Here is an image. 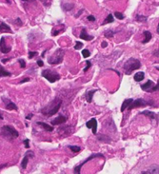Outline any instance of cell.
Returning <instances> with one entry per match:
<instances>
[{
    "label": "cell",
    "mask_w": 159,
    "mask_h": 174,
    "mask_svg": "<svg viewBox=\"0 0 159 174\" xmlns=\"http://www.w3.org/2000/svg\"><path fill=\"white\" fill-rule=\"evenodd\" d=\"M144 77H145V73L142 72H140L135 73L133 78H134V80H135L136 82H140V81H142V80L144 79Z\"/></svg>",
    "instance_id": "cell-17"
},
{
    "label": "cell",
    "mask_w": 159,
    "mask_h": 174,
    "mask_svg": "<svg viewBox=\"0 0 159 174\" xmlns=\"http://www.w3.org/2000/svg\"><path fill=\"white\" fill-rule=\"evenodd\" d=\"M107 45H108V44H107V42H103V43H102V47H103V48H106V47H107Z\"/></svg>",
    "instance_id": "cell-43"
},
{
    "label": "cell",
    "mask_w": 159,
    "mask_h": 174,
    "mask_svg": "<svg viewBox=\"0 0 159 174\" xmlns=\"http://www.w3.org/2000/svg\"><path fill=\"white\" fill-rule=\"evenodd\" d=\"M141 67V62L135 58H130L127 60L124 64V70L126 74H131L133 71L140 69Z\"/></svg>",
    "instance_id": "cell-2"
},
{
    "label": "cell",
    "mask_w": 159,
    "mask_h": 174,
    "mask_svg": "<svg viewBox=\"0 0 159 174\" xmlns=\"http://www.w3.org/2000/svg\"><path fill=\"white\" fill-rule=\"evenodd\" d=\"M63 8L65 9V11H70V10H72L74 8V4H65L63 6Z\"/></svg>",
    "instance_id": "cell-28"
},
{
    "label": "cell",
    "mask_w": 159,
    "mask_h": 174,
    "mask_svg": "<svg viewBox=\"0 0 159 174\" xmlns=\"http://www.w3.org/2000/svg\"><path fill=\"white\" fill-rule=\"evenodd\" d=\"M144 36H145V38L143 39V41H142V43H144V44H145V43H148L149 41L152 39V34H151L150 32H148V31L144 32Z\"/></svg>",
    "instance_id": "cell-21"
},
{
    "label": "cell",
    "mask_w": 159,
    "mask_h": 174,
    "mask_svg": "<svg viewBox=\"0 0 159 174\" xmlns=\"http://www.w3.org/2000/svg\"><path fill=\"white\" fill-rule=\"evenodd\" d=\"M35 55H37V52H29V58H34V56H35Z\"/></svg>",
    "instance_id": "cell-33"
},
{
    "label": "cell",
    "mask_w": 159,
    "mask_h": 174,
    "mask_svg": "<svg viewBox=\"0 0 159 174\" xmlns=\"http://www.w3.org/2000/svg\"><path fill=\"white\" fill-rule=\"evenodd\" d=\"M8 60H10V59H2V62H3V63H6Z\"/></svg>",
    "instance_id": "cell-45"
},
{
    "label": "cell",
    "mask_w": 159,
    "mask_h": 174,
    "mask_svg": "<svg viewBox=\"0 0 159 174\" xmlns=\"http://www.w3.org/2000/svg\"><path fill=\"white\" fill-rule=\"evenodd\" d=\"M83 47V44L81 42H76L75 46H74V50H80Z\"/></svg>",
    "instance_id": "cell-31"
},
{
    "label": "cell",
    "mask_w": 159,
    "mask_h": 174,
    "mask_svg": "<svg viewBox=\"0 0 159 174\" xmlns=\"http://www.w3.org/2000/svg\"><path fill=\"white\" fill-rule=\"evenodd\" d=\"M34 152H33V151H31V150L27 151V152H26V154H25V157H24V159H23V161H22V163H21V168L25 169V168H27V165H28L29 159L34 158Z\"/></svg>",
    "instance_id": "cell-8"
},
{
    "label": "cell",
    "mask_w": 159,
    "mask_h": 174,
    "mask_svg": "<svg viewBox=\"0 0 159 174\" xmlns=\"http://www.w3.org/2000/svg\"><path fill=\"white\" fill-rule=\"evenodd\" d=\"M66 121H67V118L65 117V116L60 115V116H58V117H57L56 119H54V120L52 121V125H54V126L61 125V124H64Z\"/></svg>",
    "instance_id": "cell-13"
},
{
    "label": "cell",
    "mask_w": 159,
    "mask_h": 174,
    "mask_svg": "<svg viewBox=\"0 0 159 174\" xmlns=\"http://www.w3.org/2000/svg\"><path fill=\"white\" fill-rule=\"evenodd\" d=\"M147 19H148V18H147L146 16H142V15H137V16H136V20H137V21L146 22Z\"/></svg>",
    "instance_id": "cell-24"
},
{
    "label": "cell",
    "mask_w": 159,
    "mask_h": 174,
    "mask_svg": "<svg viewBox=\"0 0 159 174\" xmlns=\"http://www.w3.org/2000/svg\"><path fill=\"white\" fill-rule=\"evenodd\" d=\"M86 126H87L88 129H92L93 130V134H96V132H97V121H96V119L93 118L90 121H88Z\"/></svg>",
    "instance_id": "cell-10"
},
{
    "label": "cell",
    "mask_w": 159,
    "mask_h": 174,
    "mask_svg": "<svg viewBox=\"0 0 159 174\" xmlns=\"http://www.w3.org/2000/svg\"><path fill=\"white\" fill-rule=\"evenodd\" d=\"M15 24H19V26H21L22 25V22L20 20V18H17L16 20H15Z\"/></svg>",
    "instance_id": "cell-38"
},
{
    "label": "cell",
    "mask_w": 159,
    "mask_h": 174,
    "mask_svg": "<svg viewBox=\"0 0 159 174\" xmlns=\"http://www.w3.org/2000/svg\"><path fill=\"white\" fill-rule=\"evenodd\" d=\"M65 31V26L64 25H59V26H56L54 30H53V35L55 36V35H58L60 33L64 32Z\"/></svg>",
    "instance_id": "cell-15"
},
{
    "label": "cell",
    "mask_w": 159,
    "mask_h": 174,
    "mask_svg": "<svg viewBox=\"0 0 159 174\" xmlns=\"http://www.w3.org/2000/svg\"><path fill=\"white\" fill-rule=\"evenodd\" d=\"M42 76L44 77V78H46L49 82L51 83H54L57 80L60 79V75H59L58 73L54 72H52L50 70H45L42 72Z\"/></svg>",
    "instance_id": "cell-5"
},
{
    "label": "cell",
    "mask_w": 159,
    "mask_h": 174,
    "mask_svg": "<svg viewBox=\"0 0 159 174\" xmlns=\"http://www.w3.org/2000/svg\"><path fill=\"white\" fill-rule=\"evenodd\" d=\"M98 139L100 140V141H103V140H106L107 143H109L111 141V138H109L107 136H105V135H100V136H98Z\"/></svg>",
    "instance_id": "cell-26"
},
{
    "label": "cell",
    "mask_w": 159,
    "mask_h": 174,
    "mask_svg": "<svg viewBox=\"0 0 159 174\" xmlns=\"http://www.w3.org/2000/svg\"><path fill=\"white\" fill-rule=\"evenodd\" d=\"M86 65H87V66H86V68L84 69V72H87L89 69H90L91 66H92V63H91L90 61H87V62H86Z\"/></svg>",
    "instance_id": "cell-32"
},
{
    "label": "cell",
    "mask_w": 159,
    "mask_h": 174,
    "mask_svg": "<svg viewBox=\"0 0 159 174\" xmlns=\"http://www.w3.org/2000/svg\"><path fill=\"white\" fill-rule=\"evenodd\" d=\"M18 62L20 63L21 68H25V67H26V62H25L23 59H19V60H18Z\"/></svg>",
    "instance_id": "cell-34"
},
{
    "label": "cell",
    "mask_w": 159,
    "mask_h": 174,
    "mask_svg": "<svg viewBox=\"0 0 159 174\" xmlns=\"http://www.w3.org/2000/svg\"><path fill=\"white\" fill-rule=\"evenodd\" d=\"M1 134L5 139L9 141H12L19 136L18 131L13 127H11V126H4L1 129Z\"/></svg>",
    "instance_id": "cell-3"
},
{
    "label": "cell",
    "mask_w": 159,
    "mask_h": 174,
    "mask_svg": "<svg viewBox=\"0 0 159 174\" xmlns=\"http://www.w3.org/2000/svg\"><path fill=\"white\" fill-rule=\"evenodd\" d=\"M61 105H62V100L60 98H55L41 110V113L47 116V117H51V116L54 115L59 110Z\"/></svg>",
    "instance_id": "cell-1"
},
{
    "label": "cell",
    "mask_w": 159,
    "mask_h": 174,
    "mask_svg": "<svg viewBox=\"0 0 159 174\" xmlns=\"http://www.w3.org/2000/svg\"><path fill=\"white\" fill-rule=\"evenodd\" d=\"M6 166H7V164H5V165H1V166H0V170H1L3 168H5Z\"/></svg>",
    "instance_id": "cell-44"
},
{
    "label": "cell",
    "mask_w": 159,
    "mask_h": 174,
    "mask_svg": "<svg viewBox=\"0 0 159 174\" xmlns=\"http://www.w3.org/2000/svg\"><path fill=\"white\" fill-rule=\"evenodd\" d=\"M65 55V52L62 49H58L56 50V52L49 58L48 62L52 65H57V64H60L63 61V57Z\"/></svg>",
    "instance_id": "cell-4"
},
{
    "label": "cell",
    "mask_w": 159,
    "mask_h": 174,
    "mask_svg": "<svg viewBox=\"0 0 159 174\" xmlns=\"http://www.w3.org/2000/svg\"><path fill=\"white\" fill-rule=\"evenodd\" d=\"M148 105V102L144 99H136L135 101H133V103L129 106V110H133L135 108H142Z\"/></svg>",
    "instance_id": "cell-7"
},
{
    "label": "cell",
    "mask_w": 159,
    "mask_h": 174,
    "mask_svg": "<svg viewBox=\"0 0 159 174\" xmlns=\"http://www.w3.org/2000/svg\"><path fill=\"white\" fill-rule=\"evenodd\" d=\"M80 38L83 40H86V41H91V40L93 39V36L89 35L86 32V29H82L81 33H80Z\"/></svg>",
    "instance_id": "cell-12"
},
{
    "label": "cell",
    "mask_w": 159,
    "mask_h": 174,
    "mask_svg": "<svg viewBox=\"0 0 159 174\" xmlns=\"http://www.w3.org/2000/svg\"><path fill=\"white\" fill-rule=\"evenodd\" d=\"M6 1H7V3H9V4L11 3V0H6Z\"/></svg>",
    "instance_id": "cell-48"
},
{
    "label": "cell",
    "mask_w": 159,
    "mask_h": 174,
    "mask_svg": "<svg viewBox=\"0 0 159 174\" xmlns=\"http://www.w3.org/2000/svg\"><path fill=\"white\" fill-rule=\"evenodd\" d=\"M10 75H11V72H9L8 71H6L4 68L0 65V76L5 77V76H10Z\"/></svg>",
    "instance_id": "cell-22"
},
{
    "label": "cell",
    "mask_w": 159,
    "mask_h": 174,
    "mask_svg": "<svg viewBox=\"0 0 159 174\" xmlns=\"http://www.w3.org/2000/svg\"><path fill=\"white\" fill-rule=\"evenodd\" d=\"M87 19H88L89 21H95V17L93 16V15H89V16L87 17Z\"/></svg>",
    "instance_id": "cell-35"
},
{
    "label": "cell",
    "mask_w": 159,
    "mask_h": 174,
    "mask_svg": "<svg viewBox=\"0 0 159 174\" xmlns=\"http://www.w3.org/2000/svg\"><path fill=\"white\" fill-rule=\"evenodd\" d=\"M0 33H13L12 29L10 28L7 24L1 23L0 24Z\"/></svg>",
    "instance_id": "cell-14"
},
{
    "label": "cell",
    "mask_w": 159,
    "mask_h": 174,
    "mask_svg": "<svg viewBox=\"0 0 159 174\" xmlns=\"http://www.w3.org/2000/svg\"><path fill=\"white\" fill-rule=\"evenodd\" d=\"M70 149H71V150L73 152H79L81 150L80 147H77V146H71V147H70Z\"/></svg>",
    "instance_id": "cell-25"
},
{
    "label": "cell",
    "mask_w": 159,
    "mask_h": 174,
    "mask_svg": "<svg viewBox=\"0 0 159 174\" xmlns=\"http://www.w3.org/2000/svg\"><path fill=\"white\" fill-rule=\"evenodd\" d=\"M3 101H5V105H6V109L7 110H17V107H16V105L12 102V101H10V100H7L6 98H2Z\"/></svg>",
    "instance_id": "cell-11"
},
{
    "label": "cell",
    "mask_w": 159,
    "mask_h": 174,
    "mask_svg": "<svg viewBox=\"0 0 159 174\" xmlns=\"http://www.w3.org/2000/svg\"><path fill=\"white\" fill-rule=\"evenodd\" d=\"M113 34H114V33H113V31H107V32H105V36H106L107 38L113 37Z\"/></svg>",
    "instance_id": "cell-29"
},
{
    "label": "cell",
    "mask_w": 159,
    "mask_h": 174,
    "mask_svg": "<svg viewBox=\"0 0 159 174\" xmlns=\"http://www.w3.org/2000/svg\"><path fill=\"white\" fill-rule=\"evenodd\" d=\"M114 21V19H113V14H109L108 16H107V18H106V20L103 22V25H105V24H108V23H113Z\"/></svg>",
    "instance_id": "cell-23"
},
{
    "label": "cell",
    "mask_w": 159,
    "mask_h": 174,
    "mask_svg": "<svg viewBox=\"0 0 159 174\" xmlns=\"http://www.w3.org/2000/svg\"><path fill=\"white\" fill-rule=\"evenodd\" d=\"M151 174H158V167L153 168V171L151 172Z\"/></svg>",
    "instance_id": "cell-36"
},
{
    "label": "cell",
    "mask_w": 159,
    "mask_h": 174,
    "mask_svg": "<svg viewBox=\"0 0 159 174\" xmlns=\"http://www.w3.org/2000/svg\"><path fill=\"white\" fill-rule=\"evenodd\" d=\"M82 55H83V57L87 58V57H89V56L91 55V52H89L88 50H83V51H82Z\"/></svg>",
    "instance_id": "cell-30"
},
{
    "label": "cell",
    "mask_w": 159,
    "mask_h": 174,
    "mask_svg": "<svg viewBox=\"0 0 159 174\" xmlns=\"http://www.w3.org/2000/svg\"><path fill=\"white\" fill-rule=\"evenodd\" d=\"M141 88L144 91L153 92L158 90V86H157V84H154L152 80H148V82L146 84L141 86Z\"/></svg>",
    "instance_id": "cell-6"
},
{
    "label": "cell",
    "mask_w": 159,
    "mask_h": 174,
    "mask_svg": "<svg viewBox=\"0 0 159 174\" xmlns=\"http://www.w3.org/2000/svg\"><path fill=\"white\" fill-rule=\"evenodd\" d=\"M11 50H12V48L6 45L5 37H2L1 39H0V52L3 53H8L11 52Z\"/></svg>",
    "instance_id": "cell-9"
},
{
    "label": "cell",
    "mask_w": 159,
    "mask_h": 174,
    "mask_svg": "<svg viewBox=\"0 0 159 174\" xmlns=\"http://www.w3.org/2000/svg\"><path fill=\"white\" fill-rule=\"evenodd\" d=\"M37 64H38L39 67H43V66H44V63H43V61H41V60H38V61H37Z\"/></svg>",
    "instance_id": "cell-39"
},
{
    "label": "cell",
    "mask_w": 159,
    "mask_h": 174,
    "mask_svg": "<svg viewBox=\"0 0 159 174\" xmlns=\"http://www.w3.org/2000/svg\"><path fill=\"white\" fill-rule=\"evenodd\" d=\"M24 145H25V146H26V148H27V149H29V148H30V145H29V140H28V139L24 140Z\"/></svg>",
    "instance_id": "cell-37"
},
{
    "label": "cell",
    "mask_w": 159,
    "mask_h": 174,
    "mask_svg": "<svg viewBox=\"0 0 159 174\" xmlns=\"http://www.w3.org/2000/svg\"><path fill=\"white\" fill-rule=\"evenodd\" d=\"M132 103H133V99H126V100L123 102L122 106H121V111H125V110H126Z\"/></svg>",
    "instance_id": "cell-19"
},
{
    "label": "cell",
    "mask_w": 159,
    "mask_h": 174,
    "mask_svg": "<svg viewBox=\"0 0 159 174\" xmlns=\"http://www.w3.org/2000/svg\"><path fill=\"white\" fill-rule=\"evenodd\" d=\"M114 15H115V17L117 18V19H120V20H122V19H124V14H121V13H118V12H115L114 13Z\"/></svg>",
    "instance_id": "cell-27"
},
{
    "label": "cell",
    "mask_w": 159,
    "mask_h": 174,
    "mask_svg": "<svg viewBox=\"0 0 159 174\" xmlns=\"http://www.w3.org/2000/svg\"><path fill=\"white\" fill-rule=\"evenodd\" d=\"M24 2H34V0H22Z\"/></svg>",
    "instance_id": "cell-42"
},
{
    "label": "cell",
    "mask_w": 159,
    "mask_h": 174,
    "mask_svg": "<svg viewBox=\"0 0 159 174\" xmlns=\"http://www.w3.org/2000/svg\"><path fill=\"white\" fill-rule=\"evenodd\" d=\"M28 81H30V78H24L20 83H24V82H28Z\"/></svg>",
    "instance_id": "cell-41"
},
{
    "label": "cell",
    "mask_w": 159,
    "mask_h": 174,
    "mask_svg": "<svg viewBox=\"0 0 159 174\" xmlns=\"http://www.w3.org/2000/svg\"><path fill=\"white\" fill-rule=\"evenodd\" d=\"M142 174H151V172H149V171H145V172H143Z\"/></svg>",
    "instance_id": "cell-46"
},
{
    "label": "cell",
    "mask_w": 159,
    "mask_h": 174,
    "mask_svg": "<svg viewBox=\"0 0 159 174\" xmlns=\"http://www.w3.org/2000/svg\"><path fill=\"white\" fill-rule=\"evenodd\" d=\"M37 125L41 126V127H42L44 130H46L47 131H53V130H54V128L51 127V126H49V125L46 124V123H43V122H37Z\"/></svg>",
    "instance_id": "cell-20"
},
{
    "label": "cell",
    "mask_w": 159,
    "mask_h": 174,
    "mask_svg": "<svg viewBox=\"0 0 159 174\" xmlns=\"http://www.w3.org/2000/svg\"><path fill=\"white\" fill-rule=\"evenodd\" d=\"M3 119V116L1 115V113H0V120H2Z\"/></svg>",
    "instance_id": "cell-47"
},
{
    "label": "cell",
    "mask_w": 159,
    "mask_h": 174,
    "mask_svg": "<svg viewBox=\"0 0 159 174\" xmlns=\"http://www.w3.org/2000/svg\"><path fill=\"white\" fill-rule=\"evenodd\" d=\"M95 90L93 91H88L87 93H86V100H87V102L88 103H91L92 101H93V94L95 93Z\"/></svg>",
    "instance_id": "cell-18"
},
{
    "label": "cell",
    "mask_w": 159,
    "mask_h": 174,
    "mask_svg": "<svg viewBox=\"0 0 159 174\" xmlns=\"http://www.w3.org/2000/svg\"><path fill=\"white\" fill-rule=\"evenodd\" d=\"M33 116H34V114H33V113H31V114H29L28 116H26V118H27L28 120H30V119H31V118L33 117Z\"/></svg>",
    "instance_id": "cell-40"
},
{
    "label": "cell",
    "mask_w": 159,
    "mask_h": 174,
    "mask_svg": "<svg viewBox=\"0 0 159 174\" xmlns=\"http://www.w3.org/2000/svg\"><path fill=\"white\" fill-rule=\"evenodd\" d=\"M141 114L147 116V117L150 118V119H156L157 118V114H155L154 112L150 111V110H144V111L141 112Z\"/></svg>",
    "instance_id": "cell-16"
}]
</instances>
